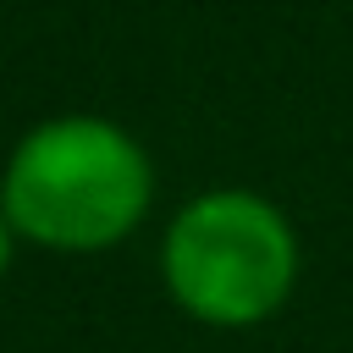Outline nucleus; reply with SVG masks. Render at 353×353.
<instances>
[{
	"instance_id": "obj_3",
	"label": "nucleus",
	"mask_w": 353,
	"mask_h": 353,
	"mask_svg": "<svg viewBox=\"0 0 353 353\" xmlns=\"http://www.w3.org/2000/svg\"><path fill=\"white\" fill-rule=\"evenodd\" d=\"M11 254H17V232H11L6 215H0V281H6V270H11Z\"/></svg>"
},
{
	"instance_id": "obj_2",
	"label": "nucleus",
	"mask_w": 353,
	"mask_h": 353,
	"mask_svg": "<svg viewBox=\"0 0 353 353\" xmlns=\"http://www.w3.org/2000/svg\"><path fill=\"white\" fill-rule=\"evenodd\" d=\"M298 276V226L259 188H204L176 204L160 232V287L210 331H254L276 320Z\"/></svg>"
},
{
	"instance_id": "obj_1",
	"label": "nucleus",
	"mask_w": 353,
	"mask_h": 353,
	"mask_svg": "<svg viewBox=\"0 0 353 353\" xmlns=\"http://www.w3.org/2000/svg\"><path fill=\"white\" fill-rule=\"evenodd\" d=\"M154 210V160L110 116L33 121L0 165V215L44 254H105Z\"/></svg>"
}]
</instances>
